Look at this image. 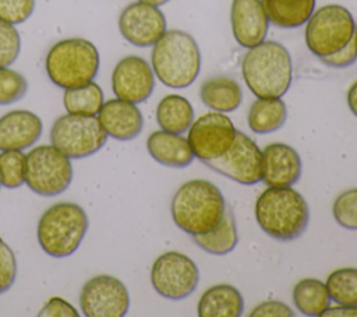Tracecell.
I'll list each match as a JSON object with an SVG mask.
<instances>
[{
	"instance_id": "1",
	"label": "cell",
	"mask_w": 357,
	"mask_h": 317,
	"mask_svg": "<svg viewBox=\"0 0 357 317\" xmlns=\"http://www.w3.org/2000/svg\"><path fill=\"white\" fill-rule=\"evenodd\" d=\"M241 74L257 98H280L291 84V56L282 43L264 40L247 50L241 61Z\"/></svg>"
},
{
	"instance_id": "2",
	"label": "cell",
	"mask_w": 357,
	"mask_h": 317,
	"mask_svg": "<svg viewBox=\"0 0 357 317\" xmlns=\"http://www.w3.org/2000/svg\"><path fill=\"white\" fill-rule=\"evenodd\" d=\"M255 219L271 237L290 242L305 232L310 209L304 197L293 187H268L255 202Z\"/></svg>"
},
{
	"instance_id": "3",
	"label": "cell",
	"mask_w": 357,
	"mask_h": 317,
	"mask_svg": "<svg viewBox=\"0 0 357 317\" xmlns=\"http://www.w3.org/2000/svg\"><path fill=\"white\" fill-rule=\"evenodd\" d=\"M226 207L220 190L213 183L194 179L185 182L173 196L172 216L183 232L195 236L218 226Z\"/></svg>"
},
{
	"instance_id": "4",
	"label": "cell",
	"mask_w": 357,
	"mask_h": 317,
	"mask_svg": "<svg viewBox=\"0 0 357 317\" xmlns=\"http://www.w3.org/2000/svg\"><path fill=\"white\" fill-rule=\"evenodd\" d=\"M152 70L169 88H187L199 74L201 53L195 39L184 31H166L153 45Z\"/></svg>"
},
{
	"instance_id": "5",
	"label": "cell",
	"mask_w": 357,
	"mask_h": 317,
	"mask_svg": "<svg viewBox=\"0 0 357 317\" xmlns=\"http://www.w3.org/2000/svg\"><path fill=\"white\" fill-rule=\"evenodd\" d=\"M88 226V215L81 205L57 202L49 207L38 222V243L50 257H68L78 250Z\"/></svg>"
},
{
	"instance_id": "6",
	"label": "cell",
	"mask_w": 357,
	"mask_h": 317,
	"mask_svg": "<svg viewBox=\"0 0 357 317\" xmlns=\"http://www.w3.org/2000/svg\"><path fill=\"white\" fill-rule=\"evenodd\" d=\"M99 52L96 46L82 38H70L56 42L45 60L50 81L63 89L91 82L99 70Z\"/></svg>"
},
{
	"instance_id": "7",
	"label": "cell",
	"mask_w": 357,
	"mask_h": 317,
	"mask_svg": "<svg viewBox=\"0 0 357 317\" xmlns=\"http://www.w3.org/2000/svg\"><path fill=\"white\" fill-rule=\"evenodd\" d=\"M354 18L346 7L322 6L307 21L305 45L312 54L321 59L344 47L354 38Z\"/></svg>"
},
{
	"instance_id": "8",
	"label": "cell",
	"mask_w": 357,
	"mask_h": 317,
	"mask_svg": "<svg viewBox=\"0 0 357 317\" xmlns=\"http://www.w3.org/2000/svg\"><path fill=\"white\" fill-rule=\"evenodd\" d=\"M71 180L70 158L54 145H39L26 154L25 183L33 193L53 197L66 191Z\"/></svg>"
},
{
	"instance_id": "9",
	"label": "cell",
	"mask_w": 357,
	"mask_h": 317,
	"mask_svg": "<svg viewBox=\"0 0 357 317\" xmlns=\"http://www.w3.org/2000/svg\"><path fill=\"white\" fill-rule=\"evenodd\" d=\"M50 141L70 159H81L96 154L107 141L96 116L67 113L52 126Z\"/></svg>"
},
{
	"instance_id": "10",
	"label": "cell",
	"mask_w": 357,
	"mask_h": 317,
	"mask_svg": "<svg viewBox=\"0 0 357 317\" xmlns=\"http://www.w3.org/2000/svg\"><path fill=\"white\" fill-rule=\"evenodd\" d=\"M199 281L197 264L185 254L167 251L160 254L151 270V283L163 297L181 300L190 296Z\"/></svg>"
},
{
	"instance_id": "11",
	"label": "cell",
	"mask_w": 357,
	"mask_h": 317,
	"mask_svg": "<svg viewBox=\"0 0 357 317\" xmlns=\"http://www.w3.org/2000/svg\"><path fill=\"white\" fill-rule=\"evenodd\" d=\"M236 127L220 112H209L198 117L188 128L187 141L195 158L202 162L222 156L233 144Z\"/></svg>"
},
{
	"instance_id": "12",
	"label": "cell",
	"mask_w": 357,
	"mask_h": 317,
	"mask_svg": "<svg viewBox=\"0 0 357 317\" xmlns=\"http://www.w3.org/2000/svg\"><path fill=\"white\" fill-rule=\"evenodd\" d=\"M79 307L86 317H123L130 307V295L116 277L96 275L82 286Z\"/></svg>"
},
{
	"instance_id": "13",
	"label": "cell",
	"mask_w": 357,
	"mask_h": 317,
	"mask_svg": "<svg viewBox=\"0 0 357 317\" xmlns=\"http://www.w3.org/2000/svg\"><path fill=\"white\" fill-rule=\"evenodd\" d=\"M204 163L240 184L250 186L261 182L262 151L243 131L236 133L233 144L222 156Z\"/></svg>"
},
{
	"instance_id": "14",
	"label": "cell",
	"mask_w": 357,
	"mask_h": 317,
	"mask_svg": "<svg viewBox=\"0 0 357 317\" xmlns=\"http://www.w3.org/2000/svg\"><path fill=\"white\" fill-rule=\"evenodd\" d=\"M119 29L131 45L148 47L153 46L166 32V18L156 6L135 1L121 11Z\"/></svg>"
},
{
	"instance_id": "15",
	"label": "cell",
	"mask_w": 357,
	"mask_h": 317,
	"mask_svg": "<svg viewBox=\"0 0 357 317\" xmlns=\"http://www.w3.org/2000/svg\"><path fill=\"white\" fill-rule=\"evenodd\" d=\"M155 74L148 61L139 56H126L112 73V89L116 98L141 103L153 92Z\"/></svg>"
},
{
	"instance_id": "16",
	"label": "cell",
	"mask_w": 357,
	"mask_h": 317,
	"mask_svg": "<svg viewBox=\"0 0 357 317\" xmlns=\"http://www.w3.org/2000/svg\"><path fill=\"white\" fill-rule=\"evenodd\" d=\"M301 169V158L293 147L284 142H273L264 148L261 180L266 186H293L300 179Z\"/></svg>"
},
{
	"instance_id": "17",
	"label": "cell",
	"mask_w": 357,
	"mask_h": 317,
	"mask_svg": "<svg viewBox=\"0 0 357 317\" xmlns=\"http://www.w3.org/2000/svg\"><path fill=\"white\" fill-rule=\"evenodd\" d=\"M230 22L236 42L247 49L264 42L269 28L261 0H233Z\"/></svg>"
},
{
	"instance_id": "18",
	"label": "cell",
	"mask_w": 357,
	"mask_h": 317,
	"mask_svg": "<svg viewBox=\"0 0 357 317\" xmlns=\"http://www.w3.org/2000/svg\"><path fill=\"white\" fill-rule=\"evenodd\" d=\"M98 119L107 137L119 141L134 140L144 127L142 113L135 103L119 98L103 102Z\"/></svg>"
},
{
	"instance_id": "19",
	"label": "cell",
	"mask_w": 357,
	"mask_h": 317,
	"mask_svg": "<svg viewBox=\"0 0 357 317\" xmlns=\"http://www.w3.org/2000/svg\"><path fill=\"white\" fill-rule=\"evenodd\" d=\"M42 120L29 110H13L0 117V151L25 149L42 135Z\"/></svg>"
},
{
	"instance_id": "20",
	"label": "cell",
	"mask_w": 357,
	"mask_h": 317,
	"mask_svg": "<svg viewBox=\"0 0 357 317\" xmlns=\"http://www.w3.org/2000/svg\"><path fill=\"white\" fill-rule=\"evenodd\" d=\"M146 148L156 162L169 168H185L194 161L187 138L166 130L153 131L146 140Z\"/></svg>"
},
{
	"instance_id": "21",
	"label": "cell",
	"mask_w": 357,
	"mask_h": 317,
	"mask_svg": "<svg viewBox=\"0 0 357 317\" xmlns=\"http://www.w3.org/2000/svg\"><path fill=\"white\" fill-rule=\"evenodd\" d=\"M244 300L231 285L220 283L206 289L198 302L199 317H238L243 314Z\"/></svg>"
},
{
	"instance_id": "22",
	"label": "cell",
	"mask_w": 357,
	"mask_h": 317,
	"mask_svg": "<svg viewBox=\"0 0 357 317\" xmlns=\"http://www.w3.org/2000/svg\"><path fill=\"white\" fill-rule=\"evenodd\" d=\"M199 98L208 109L227 113L240 106L243 101V91L234 78L216 75L202 82L199 88Z\"/></svg>"
},
{
	"instance_id": "23",
	"label": "cell",
	"mask_w": 357,
	"mask_h": 317,
	"mask_svg": "<svg viewBox=\"0 0 357 317\" xmlns=\"http://www.w3.org/2000/svg\"><path fill=\"white\" fill-rule=\"evenodd\" d=\"M269 22L279 28L304 25L315 8V0H261Z\"/></svg>"
},
{
	"instance_id": "24",
	"label": "cell",
	"mask_w": 357,
	"mask_h": 317,
	"mask_svg": "<svg viewBox=\"0 0 357 317\" xmlns=\"http://www.w3.org/2000/svg\"><path fill=\"white\" fill-rule=\"evenodd\" d=\"M156 120L162 130L181 134L188 131L194 121V109L190 101L181 95H166L156 108Z\"/></svg>"
},
{
	"instance_id": "25",
	"label": "cell",
	"mask_w": 357,
	"mask_h": 317,
	"mask_svg": "<svg viewBox=\"0 0 357 317\" xmlns=\"http://www.w3.org/2000/svg\"><path fill=\"white\" fill-rule=\"evenodd\" d=\"M286 117V103L280 98H258L248 110V127L257 134H269L279 130Z\"/></svg>"
},
{
	"instance_id": "26",
	"label": "cell",
	"mask_w": 357,
	"mask_h": 317,
	"mask_svg": "<svg viewBox=\"0 0 357 317\" xmlns=\"http://www.w3.org/2000/svg\"><path fill=\"white\" fill-rule=\"evenodd\" d=\"M192 240L197 246H199L209 254L223 256L230 253L238 242L237 225L231 209L226 207L225 215L218 226L206 233L192 236Z\"/></svg>"
},
{
	"instance_id": "27",
	"label": "cell",
	"mask_w": 357,
	"mask_h": 317,
	"mask_svg": "<svg viewBox=\"0 0 357 317\" xmlns=\"http://www.w3.org/2000/svg\"><path fill=\"white\" fill-rule=\"evenodd\" d=\"M296 309L304 316H322L331 306V296L326 285L315 278H304L293 288Z\"/></svg>"
},
{
	"instance_id": "28",
	"label": "cell",
	"mask_w": 357,
	"mask_h": 317,
	"mask_svg": "<svg viewBox=\"0 0 357 317\" xmlns=\"http://www.w3.org/2000/svg\"><path fill=\"white\" fill-rule=\"evenodd\" d=\"M63 103L71 115L96 116L103 105V92L96 82L91 81L85 85L66 89Z\"/></svg>"
},
{
	"instance_id": "29",
	"label": "cell",
	"mask_w": 357,
	"mask_h": 317,
	"mask_svg": "<svg viewBox=\"0 0 357 317\" xmlns=\"http://www.w3.org/2000/svg\"><path fill=\"white\" fill-rule=\"evenodd\" d=\"M326 289L336 304L357 306V268H339L326 278Z\"/></svg>"
},
{
	"instance_id": "30",
	"label": "cell",
	"mask_w": 357,
	"mask_h": 317,
	"mask_svg": "<svg viewBox=\"0 0 357 317\" xmlns=\"http://www.w3.org/2000/svg\"><path fill=\"white\" fill-rule=\"evenodd\" d=\"M26 155L21 149L0 152V182L6 189H18L25 183Z\"/></svg>"
},
{
	"instance_id": "31",
	"label": "cell",
	"mask_w": 357,
	"mask_h": 317,
	"mask_svg": "<svg viewBox=\"0 0 357 317\" xmlns=\"http://www.w3.org/2000/svg\"><path fill=\"white\" fill-rule=\"evenodd\" d=\"M28 82L22 74L8 67H0V105H11L25 96Z\"/></svg>"
},
{
	"instance_id": "32",
	"label": "cell",
	"mask_w": 357,
	"mask_h": 317,
	"mask_svg": "<svg viewBox=\"0 0 357 317\" xmlns=\"http://www.w3.org/2000/svg\"><path fill=\"white\" fill-rule=\"evenodd\" d=\"M335 221L350 230H357V187L340 193L332 207Z\"/></svg>"
},
{
	"instance_id": "33",
	"label": "cell",
	"mask_w": 357,
	"mask_h": 317,
	"mask_svg": "<svg viewBox=\"0 0 357 317\" xmlns=\"http://www.w3.org/2000/svg\"><path fill=\"white\" fill-rule=\"evenodd\" d=\"M21 50V38L13 24L0 20V67L13 64Z\"/></svg>"
},
{
	"instance_id": "34",
	"label": "cell",
	"mask_w": 357,
	"mask_h": 317,
	"mask_svg": "<svg viewBox=\"0 0 357 317\" xmlns=\"http://www.w3.org/2000/svg\"><path fill=\"white\" fill-rule=\"evenodd\" d=\"M35 10V0H0V20L17 25L25 22Z\"/></svg>"
},
{
	"instance_id": "35",
	"label": "cell",
	"mask_w": 357,
	"mask_h": 317,
	"mask_svg": "<svg viewBox=\"0 0 357 317\" xmlns=\"http://www.w3.org/2000/svg\"><path fill=\"white\" fill-rule=\"evenodd\" d=\"M17 277V260L11 247L0 237V295L7 292Z\"/></svg>"
},
{
	"instance_id": "36",
	"label": "cell",
	"mask_w": 357,
	"mask_h": 317,
	"mask_svg": "<svg viewBox=\"0 0 357 317\" xmlns=\"http://www.w3.org/2000/svg\"><path fill=\"white\" fill-rule=\"evenodd\" d=\"M319 60L325 66L333 67V68H344V67L351 66L357 60V46H356L354 38L339 52L325 56V57H321Z\"/></svg>"
},
{
	"instance_id": "37",
	"label": "cell",
	"mask_w": 357,
	"mask_h": 317,
	"mask_svg": "<svg viewBox=\"0 0 357 317\" xmlns=\"http://www.w3.org/2000/svg\"><path fill=\"white\" fill-rule=\"evenodd\" d=\"M39 317H78V311L64 299L54 296L47 300L38 314Z\"/></svg>"
},
{
	"instance_id": "38",
	"label": "cell",
	"mask_w": 357,
	"mask_h": 317,
	"mask_svg": "<svg viewBox=\"0 0 357 317\" xmlns=\"http://www.w3.org/2000/svg\"><path fill=\"white\" fill-rule=\"evenodd\" d=\"M291 317L294 316L293 310L283 302L279 300H266L258 304L251 313L250 317Z\"/></svg>"
},
{
	"instance_id": "39",
	"label": "cell",
	"mask_w": 357,
	"mask_h": 317,
	"mask_svg": "<svg viewBox=\"0 0 357 317\" xmlns=\"http://www.w3.org/2000/svg\"><path fill=\"white\" fill-rule=\"evenodd\" d=\"M324 317H335V316H347V317H351V316H356L357 317V306H340L337 304V307H328L324 314Z\"/></svg>"
},
{
	"instance_id": "40",
	"label": "cell",
	"mask_w": 357,
	"mask_h": 317,
	"mask_svg": "<svg viewBox=\"0 0 357 317\" xmlns=\"http://www.w3.org/2000/svg\"><path fill=\"white\" fill-rule=\"evenodd\" d=\"M347 105L351 113L357 117V81L353 82L347 91Z\"/></svg>"
},
{
	"instance_id": "41",
	"label": "cell",
	"mask_w": 357,
	"mask_h": 317,
	"mask_svg": "<svg viewBox=\"0 0 357 317\" xmlns=\"http://www.w3.org/2000/svg\"><path fill=\"white\" fill-rule=\"evenodd\" d=\"M138 1H144V3H148V4H152V6L159 7V6L166 4V3H167V1H170V0H138Z\"/></svg>"
},
{
	"instance_id": "42",
	"label": "cell",
	"mask_w": 357,
	"mask_h": 317,
	"mask_svg": "<svg viewBox=\"0 0 357 317\" xmlns=\"http://www.w3.org/2000/svg\"><path fill=\"white\" fill-rule=\"evenodd\" d=\"M354 40H356V46H357V29H356V32H354Z\"/></svg>"
},
{
	"instance_id": "43",
	"label": "cell",
	"mask_w": 357,
	"mask_h": 317,
	"mask_svg": "<svg viewBox=\"0 0 357 317\" xmlns=\"http://www.w3.org/2000/svg\"><path fill=\"white\" fill-rule=\"evenodd\" d=\"M0 186H1V182H0Z\"/></svg>"
}]
</instances>
